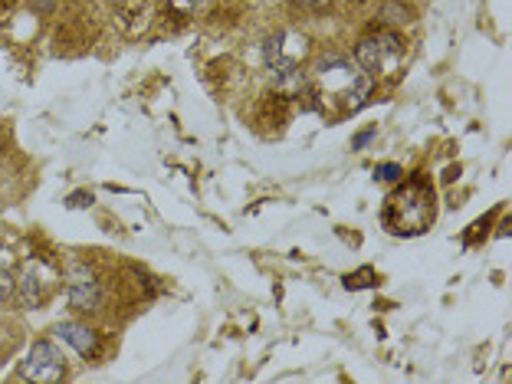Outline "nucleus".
<instances>
[{
  "label": "nucleus",
  "instance_id": "obj_1",
  "mask_svg": "<svg viewBox=\"0 0 512 384\" xmlns=\"http://www.w3.org/2000/svg\"><path fill=\"white\" fill-rule=\"evenodd\" d=\"M316 109L329 115H352L365 106L371 92V76L362 66L352 63L342 53H325L319 56L316 73H312L309 86Z\"/></svg>",
  "mask_w": 512,
  "mask_h": 384
},
{
  "label": "nucleus",
  "instance_id": "obj_2",
  "mask_svg": "<svg viewBox=\"0 0 512 384\" xmlns=\"http://www.w3.org/2000/svg\"><path fill=\"white\" fill-rule=\"evenodd\" d=\"M381 220H384V227L398 237L424 234V230L434 224V191H430V184L421 178L407 181L404 188H398L384 201Z\"/></svg>",
  "mask_w": 512,
  "mask_h": 384
},
{
  "label": "nucleus",
  "instance_id": "obj_3",
  "mask_svg": "<svg viewBox=\"0 0 512 384\" xmlns=\"http://www.w3.org/2000/svg\"><path fill=\"white\" fill-rule=\"evenodd\" d=\"M401 53H404L401 40L394 37V33L381 30V33H371V37H365L362 43H358L355 63L362 66L368 76H378V73H391V69L398 66Z\"/></svg>",
  "mask_w": 512,
  "mask_h": 384
},
{
  "label": "nucleus",
  "instance_id": "obj_4",
  "mask_svg": "<svg viewBox=\"0 0 512 384\" xmlns=\"http://www.w3.org/2000/svg\"><path fill=\"white\" fill-rule=\"evenodd\" d=\"M53 286V273L50 266H46L43 260H30L27 266H23L20 279H14V289H17V299L23 309H37L43 306L46 293H50Z\"/></svg>",
  "mask_w": 512,
  "mask_h": 384
},
{
  "label": "nucleus",
  "instance_id": "obj_5",
  "mask_svg": "<svg viewBox=\"0 0 512 384\" xmlns=\"http://www.w3.org/2000/svg\"><path fill=\"white\" fill-rule=\"evenodd\" d=\"M66 375V365H63V355L56 352L53 342H37L30 348V358L23 365V378L27 381H60Z\"/></svg>",
  "mask_w": 512,
  "mask_h": 384
},
{
  "label": "nucleus",
  "instance_id": "obj_6",
  "mask_svg": "<svg viewBox=\"0 0 512 384\" xmlns=\"http://www.w3.org/2000/svg\"><path fill=\"white\" fill-rule=\"evenodd\" d=\"M69 306L79 312H96L102 306V283L86 266H73L69 270Z\"/></svg>",
  "mask_w": 512,
  "mask_h": 384
},
{
  "label": "nucleus",
  "instance_id": "obj_7",
  "mask_svg": "<svg viewBox=\"0 0 512 384\" xmlns=\"http://www.w3.org/2000/svg\"><path fill=\"white\" fill-rule=\"evenodd\" d=\"M56 335H60L66 345H73L83 358H96L99 348H102L99 335L92 329H86V325H79V322H60V325H56Z\"/></svg>",
  "mask_w": 512,
  "mask_h": 384
},
{
  "label": "nucleus",
  "instance_id": "obj_8",
  "mask_svg": "<svg viewBox=\"0 0 512 384\" xmlns=\"http://www.w3.org/2000/svg\"><path fill=\"white\" fill-rule=\"evenodd\" d=\"M10 289H14V250L0 243V299H7Z\"/></svg>",
  "mask_w": 512,
  "mask_h": 384
},
{
  "label": "nucleus",
  "instance_id": "obj_9",
  "mask_svg": "<svg viewBox=\"0 0 512 384\" xmlns=\"http://www.w3.org/2000/svg\"><path fill=\"white\" fill-rule=\"evenodd\" d=\"M371 279H375V270H371V266H365L362 273L345 276V286H348V289H362V286H371Z\"/></svg>",
  "mask_w": 512,
  "mask_h": 384
},
{
  "label": "nucleus",
  "instance_id": "obj_10",
  "mask_svg": "<svg viewBox=\"0 0 512 384\" xmlns=\"http://www.w3.org/2000/svg\"><path fill=\"white\" fill-rule=\"evenodd\" d=\"M201 4H204V0H168V7L181 10V14H191V10H197Z\"/></svg>",
  "mask_w": 512,
  "mask_h": 384
},
{
  "label": "nucleus",
  "instance_id": "obj_11",
  "mask_svg": "<svg viewBox=\"0 0 512 384\" xmlns=\"http://www.w3.org/2000/svg\"><path fill=\"white\" fill-rule=\"evenodd\" d=\"M375 178H381V181H398L401 178V168L398 165H381L375 171Z\"/></svg>",
  "mask_w": 512,
  "mask_h": 384
},
{
  "label": "nucleus",
  "instance_id": "obj_12",
  "mask_svg": "<svg viewBox=\"0 0 512 384\" xmlns=\"http://www.w3.org/2000/svg\"><path fill=\"white\" fill-rule=\"evenodd\" d=\"M56 4H60V0H30V10H33V14H50V10L56 7Z\"/></svg>",
  "mask_w": 512,
  "mask_h": 384
},
{
  "label": "nucleus",
  "instance_id": "obj_13",
  "mask_svg": "<svg viewBox=\"0 0 512 384\" xmlns=\"http://www.w3.org/2000/svg\"><path fill=\"white\" fill-rule=\"evenodd\" d=\"M306 10H322V7H329V0H299Z\"/></svg>",
  "mask_w": 512,
  "mask_h": 384
},
{
  "label": "nucleus",
  "instance_id": "obj_14",
  "mask_svg": "<svg viewBox=\"0 0 512 384\" xmlns=\"http://www.w3.org/2000/svg\"><path fill=\"white\" fill-rule=\"evenodd\" d=\"M371 135H375V132H371V128H368V132H362V135H358V138H355V148L368 145V142H371Z\"/></svg>",
  "mask_w": 512,
  "mask_h": 384
}]
</instances>
